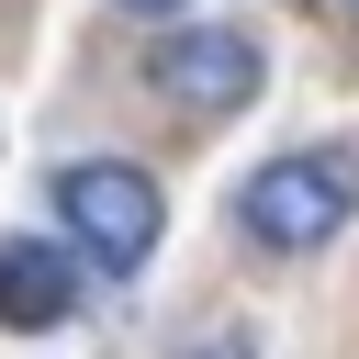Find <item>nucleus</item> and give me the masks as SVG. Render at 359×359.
<instances>
[{"instance_id":"1","label":"nucleus","mask_w":359,"mask_h":359,"mask_svg":"<svg viewBox=\"0 0 359 359\" xmlns=\"http://www.w3.org/2000/svg\"><path fill=\"white\" fill-rule=\"evenodd\" d=\"M348 213H359V146H292V157L236 180V224L269 258H314Z\"/></svg>"},{"instance_id":"4","label":"nucleus","mask_w":359,"mask_h":359,"mask_svg":"<svg viewBox=\"0 0 359 359\" xmlns=\"http://www.w3.org/2000/svg\"><path fill=\"white\" fill-rule=\"evenodd\" d=\"M67 314H79V258L45 247V236H0V325L45 337V325H67Z\"/></svg>"},{"instance_id":"3","label":"nucleus","mask_w":359,"mask_h":359,"mask_svg":"<svg viewBox=\"0 0 359 359\" xmlns=\"http://www.w3.org/2000/svg\"><path fill=\"white\" fill-rule=\"evenodd\" d=\"M157 90L180 101V112H247L258 101V45L247 34H224V22H202V34H168L157 45Z\"/></svg>"},{"instance_id":"5","label":"nucleus","mask_w":359,"mask_h":359,"mask_svg":"<svg viewBox=\"0 0 359 359\" xmlns=\"http://www.w3.org/2000/svg\"><path fill=\"white\" fill-rule=\"evenodd\" d=\"M123 11H146V22H168V11H180V0H123Z\"/></svg>"},{"instance_id":"2","label":"nucleus","mask_w":359,"mask_h":359,"mask_svg":"<svg viewBox=\"0 0 359 359\" xmlns=\"http://www.w3.org/2000/svg\"><path fill=\"white\" fill-rule=\"evenodd\" d=\"M56 213H67V236H79L101 269H135V258L157 247V224H168L157 180L123 168V157H79V168H56Z\"/></svg>"}]
</instances>
